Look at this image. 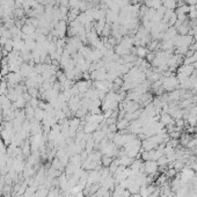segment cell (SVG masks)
<instances>
[{
	"mask_svg": "<svg viewBox=\"0 0 197 197\" xmlns=\"http://www.w3.org/2000/svg\"><path fill=\"white\" fill-rule=\"evenodd\" d=\"M164 2V7L166 9H175L177 6V1L176 0H162Z\"/></svg>",
	"mask_w": 197,
	"mask_h": 197,
	"instance_id": "277c9868",
	"label": "cell"
},
{
	"mask_svg": "<svg viewBox=\"0 0 197 197\" xmlns=\"http://www.w3.org/2000/svg\"><path fill=\"white\" fill-rule=\"evenodd\" d=\"M159 122H160L164 126H168V125H172V124H175L173 117H172L169 114H167V113H162V115L160 116V118H159Z\"/></svg>",
	"mask_w": 197,
	"mask_h": 197,
	"instance_id": "7a4b0ae2",
	"label": "cell"
},
{
	"mask_svg": "<svg viewBox=\"0 0 197 197\" xmlns=\"http://www.w3.org/2000/svg\"><path fill=\"white\" fill-rule=\"evenodd\" d=\"M129 125H130V123H129V121L126 120V118H121V120L117 122V124H116L117 130H123V129L128 128Z\"/></svg>",
	"mask_w": 197,
	"mask_h": 197,
	"instance_id": "5b68a950",
	"label": "cell"
},
{
	"mask_svg": "<svg viewBox=\"0 0 197 197\" xmlns=\"http://www.w3.org/2000/svg\"><path fill=\"white\" fill-rule=\"evenodd\" d=\"M158 167H159V165L157 161H154V160H147V161H145V164H144V172L147 173V174L153 175L154 173L158 170Z\"/></svg>",
	"mask_w": 197,
	"mask_h": 197,
	"instance_id": "6da1fadb",
	"label": "cell"
},
{
	"mask_svg": "<svg viewBox=\"0 0 197 197\" xmlns=\"http://www.w3.org/2000/svg\"><path fill=\"white\" fill-rule=\"evenodd\" d=\"M130 197H142V196H140V194H139V192H137V194H132Z\"/></svg>",
	"mask_w": 197,
	"mask_h": 197,
	"instance_id": "ba28073f",
	"label": "cell"
},
{
	"mask_svg": "<svg viewBox=\"0 0 197 197\" xmlns=\"http://www.w3.org/2000/svg\"><path fill=\"white\" fill-rule=\"evenodd\" d=\"M148 52H150V51H148L147 48H145V46H137V49H136V52H135V54H136L137 57L144 59V58H146V55H147Z\"/></svg>",
	"mask_w": 197,
	"mask_h": 197,
	"instance_id": "3957f363",
	"label": "cell"
},
{
	"mask_svg": "<svg viewBox=\"0 0 197 197\" xmlns=\"http://www.w3.org/2000/svg\"><path fill=\"white\" fill-rule=\"evenodd\" d=\"M113 161H114V160H113V158H111V157H108V155H103V157H102V159H101V162L103 164L104 167H109Z\"/></svg>",
	"mask_w": 197,
	"mask_h": 197,
	"instance_id": "8992f818",
	"label": "cell"
},
{
	"mask_svg": "<svg viewBox=\"0 0 197 197\" xmlns=\"http://www.w3.org/2000/svg\"><path fill=\"white\" fill-rule=\"evenodd\" d=\"M183 124H184V122H183V120H182V118H181V120H176V125H177V128L183 126Z\"/></svg>",
	"mask_w": 197,
	"mask_h": 197,
	"instance_id": "52a82bcc",
	"label": "cell"
},
{
	"mask_svg": "<svg viewBox=\"0 0 197 197\" xmlns=\"http://www.w3.org/2000/svg\"><path fill=\"white\" fill-rule=\"evenodd\" d=\"M192 37H194V41H195V42H197V33L195 34V35H194Z\"/></svg>",
	"mask_w": 197,
	"mask_h": 197,
	"instance_id": "9c48e42d",
	"label": "cell"
}]
</instances>
